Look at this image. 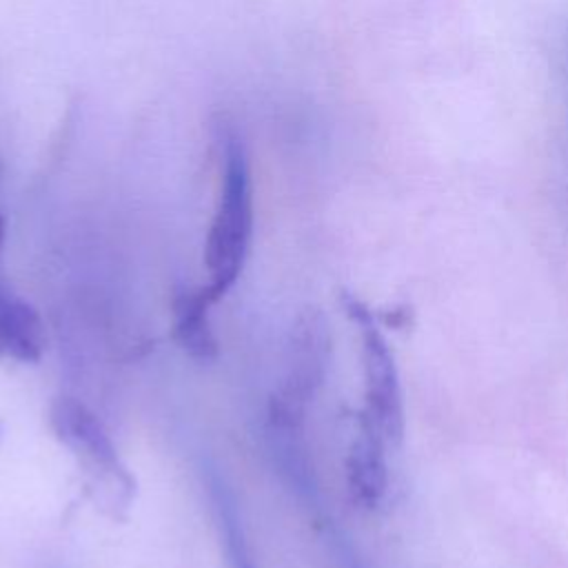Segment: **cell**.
Returning <instances> with one entry per match:
<instances>
[{
  "instance_id": "1",
  "label": "cell",
  "mask_w": 568,
  "mask_h": 568,
  "mask_svg": "<svg viewBox=\"0 0 568 568\" xmlns=\"http://www.w3.org/2000/svg\"><path fill=\"white\" fill-rule=\"evenodd\" d=\"M220 189L204 242V291L213 302L226 295L244 271L253 237V184L244 144L229 122L217 124Z\"/></svg>"
},
{
  "instance_id": "2",
  "label": "cell",
  "mask_w": 568,
  "mask_h": 568,
  "mask_svg": "<svg viewBox=\"0 0 568 568\" xmlns=\"http://www.w3.org/2000/svg\"><path fill=\"white\" fill-rule=\"evenodd\" d=\"M49 424L62 446L71 450L82 466L89 484L102 488L109 504L126 508L135 481L118 455V448L102 419L78 397L58 395L49 406Z\"/></svg>"
},
{
  "instance_id": "3",
  "label": "cell",
  "mask_w": 568,
  "mask_h": 568,
  "mask_svg": "<svg viewBox=\"0 0 568 568\" xmlns=\"http://www.w3.org/2000/svg\"><path fill=\"white\" fill-rule=\"evenodd\" d=\"M342 304L353 320L362 342V368H364V417L379 428L388 444H397L404 435V402L399 373L393 348L382 333L373 311L355 295L344 293Z\"/></svg>"
},
{
  "instance_id": "4",
  "label": "cell",
  "mask_w": 568,
  "mask_h": 568,
  "mask_svg": "<svg viewBox=\"0 0 568 568\" xmlns=\"http://www.w3.org/2000/svg\"><path fill=\"white\" fill-rule=\"evenodd\" d=\"M331 362V331L320 311H306L291 331L288 364L282 388L273 395L286 408L306 415L308 402L326 379Z\"/></svg>"
},
{
  "instance_id": "5",
  "label": "cell",
  "mask_w": 568,
  "mask_h": 568,
  "mask_svg": "<svg viewBox=\"0 0 568 568\" xmlns=\"http://www.w3.org/2000/svg\"><path fill=\"white\" fill-rule=\"evenodd\" d=\"M388 439L371 424L364 415L359 417V428L351 442L344 475L346 488L353 504L362 510H375L388 490V466H386Z\"/></svg>"
},
{
  "instance_id": "6",
  "label": "cell",
  "mask_w": 568,
  "mask_h": 568,
  "mask_svg": "<svg viewBox=\"0 0 568 568\" xmlns=\"http://www.w3.org/2000/svg\"><path fill=\"white\" fill-rule=\"evenodd\" d=\"M202 484L206 488V497L211 504V515L215 521V530L226 557L229 568H257L253 548L242 521V510L237 506V497L224 475L213 466H202Z\"/></svg>"
},
{
  "instance_id": "7",
  "label": "cell",
  "mask_w": 568,
  "mask_h": 568,
  "mask_svg": "<svg viewBox=\"0 0 568 568\" xmlns=\"http://www.w3.org/2000/svg\"><path fill=\"white\" fill-rule=\"evenodd\" d=\"M213 300L204 286H180L171 302V324L175 344L195 362H213L220 344L209 317Z\"/></svg>"
},
{
  "instance_id": "8",
  "label": "cell",
  "mask_w": 568,
  "mask_h": 568,
  "mask_svg": "<svg viewBox=\"0 0 568 568\" xmlns=\"http://www.w3.org/2000/svg\"><path fill=\"white\" fill-rule=\"evenodd\" d=\"M47 348V331L31 302L0 277V351L9 357L33 364Z\"/></svg>"
},
{
  "instance_id": "9",
  "label": "cell",
  "mask_w": 568,
  "mask_h": 568,
  "mask_svg": "<svg viewBox=\"0 0 568 568\" xmlns=\"http://www.w3.org/2000/svg\"><path fill=\"white\" fill-rule=\"evenodd\" d=\"M2 244H4V217L0 211V255H2Z\"/></svg>"
}]
</instances>
